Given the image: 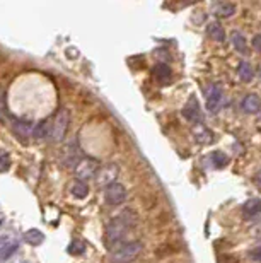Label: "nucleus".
<instances>
[{"mask_svg":"<svg viewBox=\"0 0 261 263\" xmlns=\"http://www.w3.org/2000/svg\"><path fill=\"white\" fill-rule=\"evenodd\" d=\"M128 227L121 222L118 217L109 220V224L106 226V233H104V243H106L108 250L113 251L114 248H118L121 243H125V238L128 234Z\"/></svg>","mask_w":261,"mask_h":263,"instance_id":"f257e3e1","label":"nucleus"},{"mask_svg":"<svg viewBox=\"0 0 261 263\" xmlns=\"http://www.w3.org/2000/svg\"><path fill=\"white\" fill-rule=\"evenodd\" d=\"M144 250V244L140 241H125L118 248H114L111 253L113 263H131Z\"/></svg>","mask_w":261,"mask_h":263,"instance_id":"f03ea898","label":"nucleus"},{"mask_svg":"<svg viewBox=\"0 0 261 263\" xmlns=\"http://www.w3.org/2000/svg\"><path fill=\"white\" fill-rule=\"evenodd\" d=\"M68 125H70V113L68 110H60L55 116L53 123H51L50 137L53 142H62L67 135Z\"/></svg>","mask_w":261,"mask_h":263,"instance_id":"7ed1b4c3","label":"nucleus"},{"mask_svg":"<svg viewBox=\"0 0 261 263\" xmlns=\"http://www.w3.org/2000/svg\"><path fill=\"white\" fill-rule=\"evenodd\" d=\"M127 197H128L127 188L121 183H113L108 188H104V200L111 207H118L121 203H125L127 202Z\"/></svg>","mask_w":261,"mask_h":263,"instance_id":"20e7f679","label":"nucleus"},{"mask_svg":"<svg viewBox=\"0 0 261 263\" xmlns=\"http://www.w3.org/2000/svg\"><path fill=\"white\" fill-rule=\"evenodd\" d=\"M118 173H120V169H118V166L114 164V162H109V164L99 168V169H97V173H96L97 185L103 186V188H108L109 185L116 183Z\"/></svg>","mask_w":261,"mask_h":263,"instance_id":"39448f33","label":"nucleus"},{"mask_svg":"<svg viewBox=\"0 0 261 263\" xmlns=\"http://www.w3.org/2000/svg\"><path fill=\"white\" fill-rule=\"evenodd\" d=\"M205 94H207L208 111L217 113L218 108H220V105H222V101H224V89H222V86L217 84V82H214V84H210L207 88Z\"/></svg>","mask_w":261,"mask_h":263,"instance_id":"423d86ee","label":"nucleus"},{"mask_svg":"<svg viewBox=\"0 0 261 263\" xmlns=\"http://www.w3.org/2000/svg\"><path fill=\"white\" fill-rule=\"evenodd\" d=\"M181 115H183L190 123H195V125H198V123L201 122V118H203V116H201L200 103H198V99L195 98V96H191V98L186 101L184 108L181 110Z\"/></svg>","mask_w":261,"mask_h":263,"instance_id":"0eeeda50","label":"nucleus"},{"mask_svg":"<svg viewBox=\"0 0 261 263\" xmlns=\"http://www.w3.org/2000/svg\"><path fill=\"white\" fill-rule=\"evenodd\" d=\"M97 169H99L97 161H94V159H90V157L81 159V162L75 166V173H77L79 181H84V179H89V178H96Z\"/></svg>","mask_w":261,"mask_h":263,"instance_id":"6e6552de","label":"nucleus"},{"mask_svg":"<svg viewBox=\"0 0 261 263\" xmlns=\"http://www.w3.org/2000/svg\"><path fill=\"white\" fill-rule=\"evenodd\" d=\"M242 214L248 220H260L261 219V200L251 198L244 203L242 207Z\"/></svg>","mask_w":261,"mask_h":263,"instance_id":"1a4fd4ad","label":"nucleus"},{"mask_svg":"<svg viewBox=\"0 0 261 263\" xmlns=\"http://www.w3.org/2000/svg\"><path fill=\"white\" fill-rule=\"evenodd\" d=\"M17 248H19V244L16 241H12L7 236H0V262L7 260Z\"/></svg>","mask_w":261,"mask_h":263,"instance_id":"9d476101","label":"nucleus"},{"mask_svg":"<svg viewBox=\"0 0 261 263\" xmlns=\"http://www.w3.org/2000/svg\"><path fill=\"white\" fill-rule=\"evenodd\" d=\"M116 217H118V219H120L121 222H123L125 226H127L130 231L133 229V227L138 224V214L135 212L133 209H130V207H128V209H123L120 214H118Z\"/></svg>","mask_w":261,"mask_h":263,"instance_id":"9b49d317","label":"nucleus"},{"mask_svg":"<svg viewBox=\"0 0 261 263\" xmlns=\"http://www.w3.org/2000/svg\"><path fill=\"white\" fill-rule=\"evenodd\" d=\"M241 108L244 110L246 113H251V115L258 113L260 110H261V99H260V96H256V94H248L244 99H242Z\"/></svg>","mask_w":261,"mask_h":263,"instance_id":"f8f14e48","label":"nucleus"},{"mask_svg":"<svg viewBox=\"0 0 261 263\" xmlns=\"http://www.w3.org/2000/svg\"><path fill=\"white\" fill-rule=\"evenodd\" d=\"M154 77L157 79V81L161 82L162 86L169 84V82H171V77H173L169 65H166V64H159V65H155V67H154Z\"/></svg>","mask_w":261,"mask_h":263,"instance_id":"ddd939ff","label":"nucleus"},{"mask_svg":"<svg viewBox=\"0 0 261 263\" xmlns=\"http://www.w3.org/2000/svg\"><path fill=\"white\" fill-rule=\"evenodd\" d=\"M207 33L210 34L212 40L217 41V43H224V41H225V31H224V27L217 22V21H212V22H208Z\"/></svg>","mask_w":261,"mask_h":263,"instance_id":"4468645a","label":"nucleus"},{"mask_svg":"<svg viewBox=\"0 0 261 263\" xmlns=\"http://www.w3.org/2000/svg\"><path fill=\"white\" fill-rule=\"evenodd\" d=\"M238 75H239V79H241V81L251 82L253 77H255V72H253V65L249 64V62L242 60L241 64H239V67H238Z\"/></svg>","mask_w":261,"mask_h":263,"instance_id":"2eb2a0df","label":"nucleus"},{"mask_svg":"<svg viewBox=\"0 0 261 263\" xmlns=\"http://www.w3.org/2000/svg\"><path fill=\"white\" fill-rule=\"evenodd\" d=\"M70 193H72V197L82 200L89 195V186L86 185V181H79L77 179V181H74V185L70 186Z\"/></svg>","mask_w":261,"mask_h":263,"instance_id":"dca6fc26","label":"nucleus"},{"mask_svg":"<svg viewBox=\"0 0 261 263\" xmlns=\"http://www.w3.org/2000/svg\"><path fill=\"white\" fill-rule=\"evenodd\" d=\"M236 12V5L234 3H229V2H222L215 5V14L220 17H231L232 14Z\"/></svg>","mask_w":261,"mask_h":263,"instance_id":"f3484780","label":"nucleus"},{"mask_svg":"<svg viewBox=\"0 0 261 263\" xmlns=\"http://www.w3.org/2000/svg\"><path fill=\"white\" fill-rule=\"evenodd\" d=\"M231 41H232V46H234L239 53H246V50H248V43H246V38L242 36L241 33H238V31L232 33Z\"/></svg>","mask_w":261,"mask_h":263,"instance_id":"a211bd4d","label":"nucleus"},{"mask_svg":"<svg viewBox=\"0 0 261 263\" xmlns=\"http://www.w3.org/2000/svg\"><path fill=\"white\" fill-rule=\"evenodd\" d=\"M24 240H26V243L33 244V246H38V244L43 243L44 236H43V233H41V231H38V229H29V231L26 233V236H24Z\"/></svg>","mask_w":261,"mask_h":263,"instance_id":"6ab92c4d","label":"nucleus"},{"mask_svg":"<svg viewBox=\"0 0 261 263\" xmlns=\"http://www.w3.org/2000/svg\"><path fill=\"white\" fill-rule=\"evenodd\" d=\"M210 159H212V162L215 164V168H224L225 164H227V155L224 154V152H220V151H214L212 152V155H210Z\"/></svg>","mask_w":261,"mask_h":263,"instance_id":"aec40b11","label":"nucleus"},{"mask_svg":"<svg viewBox=\"0 0 261 263\" xmlns=\"http://www.w3.org/2000/svg\"><path fill=\"white\" fill-rule=\"evenodd\" d=\"M195 138H196L198 142L207 144V142L212 140V132L203 129V127H196V130H195Z\"/></svg>","mask_w":261,"mask_h":263,"instance_id":"412c9836","label":"nucleus"},{"mask_svg":"<svg viewBox=\"0 0 261 263\" xmlns=\"http://www.w3.org/2000/svg\"><path fill=\"white\" fill-rule=\"evenodd\" d=\"M9 168H10V155L0 149V173L9 171Z\"/></svg>","mask_w":261,"mask_h":263,"instance_id":"4be33fe9","label":"nucleus"},{"mask_svg":"<svg viewBox=\"0 0 261 263\" xmlns=\"http://www.w3.org/2000/svg\"><path fill=\"white\" fill-rule=\"evenodd\" d=\"M86 250V246L82 243H79V241H74V243L70 244V248H68V253L72 255H82Z\"/></svg>","mask_w":261,"mask_h":263,"instance_id":"5701e85b","label":"nucleus"},{"mask_svg":"<svg viewBox=\"0 0 261 263\" xmlns=\"http://www.w3.org/2000/svg\"><path fill=\"white\" fill-rule=\"evenodd\" d=\"M46 133H48V125H46V122H43L41 125L36 127V137H38V138L46 137Z\"/></svg>","mask_w":261,"mask_h":263,"instance_id":"b1692460","label":"nucleus"},{"mask_svg":"<svg viewBox=\"0 0 261 263\" xmlns=\"http://www.w3.org/2000/svg\"><path fill=\"white\" fill-rule=\"evenodd\" d=\"M249 257H251L256 263H261V246L255 248V250L251 251V255H249Z\"/></svg>","mask_w":261,"mask_h":263,"instance_id":"393cba45","label":"nucleus"},{"mask_svg":"<svg viewBox=\"0 0 261 263\" xmlns=\"http://www.w3.org/2000/svg\"><path fill=\"white\" fill-rule=\"evenodd\" d=\"M253 46H255L256 50L261 51V34H258V36L253 38Z\"/></svg>","mask_w":261,"mask_h":263,"instance_id":"a878e982","label":"nucleus"},{"mask_svg":"<svg viewBox=\"0 0 261 263\" xmlns=\"http://www.w3.org/2000/svg\"><path fill=\"white\" fill-rule=\"evenodd\" d=\"M255 181L258 183V185L261 186V169H260V171H258V173H256V175H255Z\"/></svg>","mask_w":261,"mask_h":263,"instance_id":"bb28decb","label":"nucleus"},{"mask_svg":"<svg viewBox=\"0 0 261 263\" xmlns=\"http://www.w3.org/2000/svg\"><path fill=\"white\" fill-rule=\"evenodd\" d=\"M260 79H261V68H260Z\"/></svg>","mask_w":261,"mask_h":263,"instance_id":"cd10ccee","label":"nucleus"}]
</instances>
